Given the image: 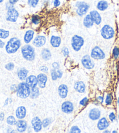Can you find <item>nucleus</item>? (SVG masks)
I'll return each mask as SVG.
<instances>
[{
  "label": "nucleus",
  "mask_w": 119,
  "mask_h": 133,
  "mask_svg": "<svg viewBox=\"0 0 119 133\" xmlns=\"http://www.w3.org/2000/svg\"><path fill=\"white\" fill-rule=\"evenodd\" d=\"M109 118L110 119V120L111 122H113L114 120L116 119V116L115 115V114H114V112H111L109 114Z\"/></svg>",
  "instance_id": "41"
},
{
  "label": "nucleus",
  "mask_w": 119,
  "mask_h": 133,
  "mask_svg": "<svg viewBox=\"0 0 119 133\" xmlns=\"http://www.w3.org/2000/svg\"><path fill=\"white\" fill-rule=\"evenodd\" d=\"M34 35H35V32L33 30H32V29L27 30L25 34L24 38V42L26 43V44H28V43H29L33 40V39L34 38Z\"/></svg>",
  "instance_id": "21"
},
{
  "label": "nucleus",
  "mask_w": 119,
  "mask_h": 133,
  "mask_svg": "<svg viewBox=\"0 0 119 133\" xmlns=\"http://www.w3.org/2000/svg\"><path fill=\"white\" fill-rule=\"evenodd\" d=\"M50 73H51V77L53 81H56V80L58 79V76H57V74L56 72V70L53 69L51 70H50Z\"/></svg>",
  "instance_id": "35"
},
{
  "label": "nucleus",
  "mask_w": 119,
  "mask_h": 133,
  "mask_svg": "<svg viewBox=\"0 0 119 133\" xmlns=\"http://www.w3.org/2000/svg\"><path fill=\"white\" fill-rule=\"evenodd\" d=\"M83 25L85 27H86L87 28H91V27H92L93 26L94 22H93L90 14L86 15L85 17H84L83 20Z\"/></svg>",
  "instance_id": "24"
},
{
  "label": "nucleus",
  "mask_w": 119,
  "mask_h": 133,
  "mask_svg": "<svg viewBox=\"0 0 119 133\" xmlns=\"http://www.w3.org/2000/svg\"><path fill=\"white\" fill-rule=\"evenodd\" d=\"M40 70L42 71V72L46 73H48V71H49V69L47 67V66H42L40 68Z\"/></svg>",
  "instance_id": "42"
},
{
  "label": "nucleus",
  "mask_w": 119,
  "mask_h": 133,
  "mask_svg": "<svg viewBox=\"0 0 119 133\" xmlns=\"http://www.w3.org/2000/svg\"><path fill=\"white\" fill-rule=\"evenodd\" d=\"M58 95L61 98H65L67 97L68 93V88L66 84H62L60 85L58 88Z\"/></svg>",
  "instance_id": "17"
},
{
  "label": "nucleus",
  "mask_w": 119,
  "mask_h": 133,
  "mask_svg": "<svg viewBox=\"0 0 119 133\" xmlns=\"http://www.w3.org/2000/svg\"><path fill=\"white\" fill-rule=\"evenodd\" d=\"M118 120H119V114H118Z\"/></svg>",
  "instance_id": "56"
},
{
  "label": "nucleus",
  "mask_w": 119,
  "mask_h": 133,
  "mask_svg": "<svg viewBox=\"0 0 119 133\" xmlns=\"http://www.w3.org/2000/svg\"><path fill=\"white\" fill-rule=\"evenodd\" d=\"M91 56L95 60H102L105 58L106 55L99 46H96L91 50Z\"/></svg>",
  "instance_id": "7"
},
{
  "label": "nucleus",
  "mask_w": 119,
  "mask_h": 133,
  "mask_svg": "<svg viewBox=\"0 0 119 133\" xmlns=\"http://www.w3.org/2000/svg\"><path fill=\"white\" fill-rule=\"evenodd\" d=\"M112 132H113V133H115V132H117L116 131H112Z\"/></svg>",
  "instance_id": "55"
},
{
  "label": "nucleus",
  "mask_w": 119,
  "mask_h": 133,
  "mask_svg": "<svg viewBox=\"0 0 119 133\" xmlns=\"http://www.w3.org/2000/svg\"><path fill=\"white\" fill-rule=\"evenodd\" d=\"M4 118H5V114L4 113H0V121H3L4 120Z\"/></svg>",
  "instance_id": "49"
},
{
  "label": "nucleus",
  "mask_w": 119,
  "mask_h": 133,
  "mask_svg": "<svg viewBox=\"0 0 119 133\" xmlns=\"http://www.w3.org/2000/svg\"><path fill=\"white\" fill-rule=\"evenodd\" d=\"M26 83L31 88H35L38 84V78L35 75H31L26 79Z\"/></svg>",
  "instance_id": "16"
},
{
  "label": "nucleus",
  "mask_w": 119,
  "mask_h": 133,
  "mask_svg": "<svg viewBox=\"0 0 119 133\" xmlns=\"http://www.w3.org/2000/svg\"><path fill=\"white\" fill-rule=\"evenodd\" d=\"M52 66H53V68L54 69H55V70L58 69H60V64L58 62L53 63Z\"/></svg>",
  "instance_id": "43"
},
{
  "label": "nucleus",
  "mask_w": 119,
  "mask_h": 133,
  "mask_svg": "<svg viewBox=\"0 0 119 133\" xmlns=\"http://www.w3.org/2000/svg\"><path fill=\"white\" fill-rule=\"evenodd\" d=\"M88 102H89V99L88 98L85 97H84L83 99H82L81 101H80L79 104H80V105H81L82 106L85 107V105H87V104H88Z\"/></svg>",
  "instance_id": "39"
},
{
  "label": "nucleus",
  "mask_w": 119,
  "mask_h": 133,
  "mask_svg": "<svg viewBox=\"0 0 119 133\" xmlns=\"http://www.w3.org/2000/svg\"><path fill=\"white\" fill-rule=\"evenodd\" d=\"M10 36V31L5 30L4 29H0V39H5L8 38Z\"/></svg>",
  "instance_id": "29"
},
{
  "label": "nucleus",
  "mask_w": 119,
  "mask_h": 133,
  "mask_svg": "<svg viewBox=\"0 0 119 133\" xmlns=\"http://www.w3.org/2000/svg\"><path fill=\"white\" fill-rule=\"evenodd\" d=\"M50 42L53 47L58 48L61 45V39L60 36L53 35L50 38Z\"/></svg>",
  "instance_id": "22"
},
{
  "label": "nucleus",
  "mask_w": 119,
  "mask_h": 133,
  "mask_svg": "<svg viewBox=\"0 0 119 133\" xmlns=\"http://www.w3.org/2000/svg\"><path fill=\"white\" fill-rule=\"evenodd\" d=\"M81 63L84 67L88 70L92 69L95 66V63L91 59V56L88 55H85L82 57Z\"/></svg>",
  "instance_id": "9"
},
{
  "label": "nucleus",
  "mask_w": 119,
  "mask_h": 133,
  "mask_svg": "<svg viewBox=\"0 0 119 133\" xmlns=\"http://www.w3.org/2000/svg\"><path fill=\"white\" fill-rule=\"evenodd\" d=\"M32 43L33 45L36 48L42 47L46 43V38L43 35H38L35 38Z\"/></svg>",
  "instance_id": "12"
},
{
  "label": "nucleus",
  "mask_w": 119,
  "mask_h": 133,
  "mask_svg": "<svg viewBox=\"0 0 119 133\" xmlns=\"http://www.w3.org/2000/svg\"><path fill=\"white\" fill-rule=\"evenodd\" d=\"M11 90L13 91H17V86L15 85V84H13V85H12L11 87Z\"/></svg>",
  "instance_id": "48"
},
{
  "label": "nucleus",
  "mask_w": 119,
  "mask_h": 133,
  "mask_svg": "<svg viewBox=\"0 0 119 133\" xmlns=\"http://www.w3.org/2000/svg\"><path fill=\"white\" fill-rule=\"evenodd\" d=\"M61 52H62L64 56H67L70 54L69 49L67 47H63L61 49Z\"/></svg>",
  "instance_id": "40"
},
{
  "label": "nucleus",
  "mask_w": 119,
  "mask_h": 133,
  "mask_svg": "<svg viewBox=\"0 0 119 133\" xmlns=\"http://www.w3.org/2000/svg\"><path fill=\"white\" fill-rule=\"evenodd\" d=\"M75 6L77 8L76 10L77 14L79 17H83L86 14L89 9V5L85 2L78 1L75 4Z\"/></svg>",
  "instance_id": "6"
},
{
  "label": "nucleus",
  "mask_w": 119,
  "mask_h": 133,
  "mask_svg": "<svg viewBox=\"0 0 119 133\" xmlns=\"http://www.w3.org/2000/svg\"><path fill=\"white\" fill-rule=\"evenodd\" d=\"M89 14H90L91 18H92L94 24H95L97 25H99L101 24L102 21V17L98 11L96 10L91 11L90 13H89Z\"/></svg>",
  "instance_id": "13"
},
{
  "label": "nucleus",
  "mask_w": 119,
  "mask_h": 133,
  "mask_svg": "<svg viewBox=\"0 0 119 133\" xmlns=\"http://www.w3.org/2000/svg\"><path fill=\"white\" fill-rule=\"evenodd\" d=\"M51 123V119L50 118H46L44 119L42 121V125L44 128H46L49 126Z\"/></svg>",
  "instance_id": "33"
},
{
  "label": "nucleus",
  "mask_w": 119,
  "mask_h": 133,
  "mask_svg": "<svg viewBox=\"0 0 119 133\" xmlns=\"http://www.w3.org/2000/svg\"><path fill=\"white\" fill-rule=\"evenodd\" d=\"M41 56L43 60L44 61H49L51 58V53L50 50L47 48H44L41 52Z\"/></svg>",
  "instance_id": "27"
},
{
  "label": "nucleus",
  "mask_w": 119,
  "mask_h": 133,
  "mask_svg": "<svg viewBox=\"0 0 119 133\" xmlns=\"http://www.w3.org/2000/svg\"><path fill=\"white\" fill-rule=\"evenodd\" d=\"M21 53L24 58L28 61L35 60L36 54L35 50L32 46L29 44L24 45L21 49Z\"/></svg>",
  "instance_id": "2"
},
{
  "label": "nucleus",
  "mask_w": 119,
  "mask_h": 133,
  "mask_svg": "<svg viewBox=\"0 0 119 133\" xmlns=\"http://www.w3.org/2000/svg\"><path fill=\"white\" fill-rule=\"evenodd\" d=\"M97 99H98V100L100 101V103H103V102L104 98H103V97H102V96H99V97H97Z\"/></svg>",
  "instance_id": "51"
},
{
  "label": "nucleus",
  "mask_w": 119,
  "mask_h": 133,
  "mask_svg": "<svg viewBox=\"0 0 119 133\" xmlns=\"http://www.w3.org/2000/svg\"><path fill=\"white\" fill-rule=\"evenodd\" d=\"M84 45V39L81 36L75 35L71 39V46L75 52H78Z\"/></svg>",
  "instance_id": "5"
},
{
  "label": "nucleus",
  "mask_w": 119,
  "mask_h": 133,
  "mask_svg": "<svg viewBox=\"0 0 119 133\" xmlns=\"http://www.w3.org/2000/svg\"><path fill=\"white\" fill-rule=\"evenodd\" d=\"M56 70L58 78H59V79H61V78L63 76V72L60 69H57Z\"/></svg>",
  "instance_id": "44"
},
{
  "label": "nucleus",
  "mask_w": 119,
  "mask_h": 133,
  "mask_svg": "<svg viewBox=\"0 0 119 133\" xmlns=\"http://www.w3.org/2000/svg\"><path fill=\"white\" fill-rule=\"evenodd\" d=\"M31 22L35 25H38L40 22V18L37 15H34L31 18Z\"/></svg>",
  "instance_id": "31"
},
{
  "label": "nucleus",
  "mask_w": 119,
  "mask_h": 133,
  "mask_svg": "<svg viewBox=\"0 0 119 133\" xmlns=\"http://www.w3.org/2000/svg\"><path fill=\"white\" fill-rule=\"evenodd\" d=\"M108 7L109 3L106 0H100L96 5L97 9L100 11H104L106 10Z\"/></svg>",
  "instance_id": "26"
},
{
  "label": "nucleus",
  "mask_w": 119,
  "mask_h": 133,
  "mask_svg": "<svg viewBox=\"0 0 119 133\" xmlns=\"http://www.w3.org/2000/svg\"><path fill=\"white\" fill-rule=\"evenodd\" d=\"M19 0H8V3H10L12 5H15V4H17Z\"/></svg>",
  "instance_id": "46"
},
{
  "label": "nucleus",
  "mask_w": 119,
  "mask_h": 133,
  "mask_svg": "<svg viewBox=\"0 0 119 133\" xmlns=\"http://www.w3.org/2000/svg\"><path fill=\"white\" fill-rule=\"evenodd\" d=\"M109 126V121H107V119L105 117H103L102 118L99 119V120L98 121V124H97L98 129L100 131L106 130Z\"/></svg>",
  "instance_id": "19"
},
{
  "label": "nucleus",
  "mask_w": 119,
  "mask_h": 133,
  "mask_svg": "<svg viewBox=\"0 0 119 133\" xmlns=\"http://www.w3.org/2000/svg\"><path fill=\"white\" fill-rule=\"evenodd\" d=\"M70 132L71 133H80L81 132V131L80 130V128L78 127V126L76 125H74L72 126L71 128Z\"/></svg>",
  "instance_id": "36"
},
{
  "label": "nucleus",
  "mask_w": 119,
  "mask_h": 133,
  "mask_svg": "<svg viewBox=\"0 0 119 133\" xmlns=\"http://www.w3.org/2000/svg\"><path fill=\"white\" fill-rule=\"evenodd\" d=\"M16 117L18 119H24L26 116V109L24 106L18 107L16 110Z\"/></svg>",
  "instance_id": "20"
},
{
  "label": "nucleus",
  "mask_w": 119,
  "mask_h": 133,
  "mask_svg": "<svg viewBox=\"0 0 119 133\" xmlns=\"http://www.w3.org/2000/svg\"><path fill=\"white\" fill-rule=\"evenodd\" d=\"M17 130L18 132H24L26 130L27 127V122L23 119H19L17 123Z\"/></svg>",
  "instance_id": "18"
},
{
  "label": "nucleus",
  "mask_w": 119,
  "mask_h": 133,
  "mask_svg": "<svg viewBox=\"0 0 119 133\" xmlns=\"http://www.w3.org/2000/svg\"><path fill=\"white\" fill-rule=\"evenodd\" d=\"M21 46V42L19 38L17 37L11 38L5 46L6 52L9 54H15L19 49Z\"/></svg>",
  "instance_id": "1"
},
{
  "label": "nucleus",
  "mask_w": 119,
  "mask_h": 133,
  "mask_svg": "<svg viewBox=\"0 0 119 133\" xmlns=\"http://www.w3.org/2000/svg\"><path fill=\"white\" fill-rule=\"evenodd\" d=\"M38 85L41 89H43L46 87L47 82V76L44 73H40L37 76Z\"/></svg>",
  "instance_id": "15"
},
{
  "label": "nucleus",
  "mask_w": 119,
  "mask_h": 133,
  "mask_svg": "<svg viewBox=\"0 0 119 133\" xmlns=\"http://www.w3.org/2000/svg\"><path fill=\"white\" fill-rule=\"evenodd\" d=\"M5 68L7 70L11 71V70H13V69H14L15 65H14V63H12V62L8 63L5 66Z\"/></svg>",
  "instance_id": "38"
},
{
  "label": "nucleus",
  "mask_w": 119,
  "mask_h": 133,
  "mask_svg": "<svg viewBox=\"0 0 119 133\" xmlns=\"http://www.w3.org/2000/svg\"><path fill=\"white\" fill-rule=\"evenodd\" d=\"M53 4H54V6H55V7H58V6L60 5L61 2L60 0H54Z\"/></svg>",
  "instance_id": "45"
},
{
  "label": "nucleus",
  "mask_w": 119,
  "mask_h": 133,
  "mask_svg": "<svg viewBox=\"0 0 119 133\" xmlns=\"http://www.w3.org/2000/svg\"><path fill=\"white\" fill-rule=\"evenodd\" d=\"M13 5H12V4H11L10 3H6V10H8V9L11 8H13Z\"/></svg>",
  "instance_id": "47"
},
{
  "label": "nucleus",
  "mask_w": 119,
  "mask_h": 133,
  "mask_svg": "<svg viewBox=\"0 0 119 133\" xmlns=\"http://www.w3.org/2000/svg\"><path fill=\"white\" fill-rule=\"evenodd\" d=\"M113 56L114 59H117L119 56V48L115 46L113 49Z\"/></svg>",
  "instance_id": "34"
},
{
  "label": "nucleus",
  "mask_w": 119,
  "mask_h": 133,
  "mask_svg": "<svg viewBox=\"0 0 119 133\" xmlns=\"http://www.w3.org/2000/svg\"><path fill=\"white\" fill-rule=\"evenodd\" d=\"M40 95V91L39 89L37 87H35V88H32L31 90V94H30V97L32 99H35V98H38Z\"/></svg>",
  "instance_id": "28"
},
{
  "label": "nucleus",
  "mask_w": 119,
  "mask_h": 133,
  "mask_svg": "<svg viewBox=\"0 0 119 133\" xmlns=\"http://www.w3.org/2000/svg\"><path fill=\"white\" fill-rule=\"evenodd\" d=\"M74 106L72 102L70 101H65L61 105V110L65 114H70L74 111Z\"/></svg>",
  "instance_id": "11"
},
{
  "label": "nucleus",
  "mask_w": 119,
  "mask_h": 133,
  "mask_svg": "<svg viewBox=\"0 0 119 133\" xmlns=\"http://www.w3.org/2000/svg\"><path fill=\"white\" fill-rule=\"evenodd\" d=\"M117 104H118V105L119 107V97H118V99H117Z\"/></svg>",
  "instance_id": "52"
},
{
  "label": "nucleus",
  "mask_w": 119,
  "mask_h": 133,
  "mask_svg": "<svg viewBox=\"0 0 119 133\" xmlns=\"http://www.w3.org/2000/svg\"><path fill=\"white\" fill-rule=\"evenodd\" d=\"M31 124L32 125L33 130L35 132H38L42 130L43 127L42 121H41L39 117L36 116L35 117H33L31 121Z\"/></svg>",
  "instance_id": "10"
},
{
  "label": "nucleus",
  "mask_w": 119,
  "mask_h": 133,
  "mask_svg": "<svg viewBox=\"0 0 119 133\" xmlns=\"http://www.w3.org/2000/svg\"><path fill=\"white\" fill-rule=\"evenodd\" d=\"M19 15V12L14 7L10 8L7 10L6 12V20L8 22H16L17 21Z\"/></svg>",
  "instance_id": "8"
},
{
  "label": "nucleus",
  "mask_w": 119,
  "mask_h": 133,
  "mask_svg": "<svg viewBox=\"0 0 119 133\" xmlns=\"http://www.w3.org/2000/svg\"><path fill=\"white\" fill-rule=\"evenodd\" d=\"M4 0H0V3H2L3 2H4Z\"/></svg>",
  "instance_id": "54"
},
{
  "label": "nucleus",
  "mask_w": 119,
  "mask_h": 133,
  "mask_svg": "<svg viewBox=\"0 0 119 133\" xmlns=\"http://www.w3.org/2000/svg\"><path fill=\"white\" fill-rule=\"evenodd\" d=\"M5 42L2 41L1 39H0V48H3L4 47V46H5Z\"/></svg>",
  "instance_id": "50"
},
{
  "label": "nucleus",
  "mask_w": 119,
  "mask_h": 133,
  "mask_svg": "<svg viewBox=\"0 0 119 133\" xmlns=\"http://www.w3.org/2000/svg\"><path fill=\"white\" fill-rule=\"evenodd\" d=\"M104 132H105V133H106V132H110V131H105Z\"/></svg>",
  "instance_id": "53"
},
{
  "label": "nucleus",
  "mask_w": 119,
  "mask_h": 133,
  "mask_svg": "<svg viewBox=\"0 0 119 133\" xmlns=\"http://www.w3.org/2000/svg\"><path fill=\"white\" fill-rule=\"evenodd\" d=\"M105 103H106V105H110L112 103V97L110 94H107L106 95Z\"/></svg>",
  "instance_id": "37"
},
{
  "label": "nucleus",
  "mask_w": 119,
  "mask_h": 133,
  "mask_svg": "<svg viewBox=\"0 0 119 133\" xmlns=\"http://www.w3.org/2000/svg\"><path fill=\"white\" fill-rule=\"evenodd\" d=\"M40 0H27V4L31 7L36 8L39 3Z\"/></svg>",
  "instance_id": "32"
},
{
  "label": "nucleus",
  "mask_w": 119,
  "mask_h": 133,
  "mask_svg": "<svg viewBox=\"0 0 119 133\" xmlns=\"http://www.w3.org/2000/svg\"><path fill=\"white\" fill-rule=\"evenodd\" d=\"M6 123L8 125H16L17 123V121L16 120L15 118L13 116H8L7 118H6Z\"/></svg>",
  "instance_id": "30"
},
{
  "label": "nucleus",
  "mask_w": 119,
  "mask_h": 133,
  "mask_svg": "<svg viewBox=\"0 0 119 133\" xmlns=\"http://www.w3.org/2000/svg\"><path fill=\"white\" fill-rule=\"evenodd\" d=\"M29 71L25 68H21L18 70L17 75L20 81H24L26 80L28 75Z\"/></svg>",
  "instance_id": "25"
},
{
  "label": "nucleus",
  "mask_w": 119,
  "mask_h": 133,
  "mask_svg": "<svg viewBox=\"0 0 119 133\" xmlns=\"http://www.w3.org/2000/svg\"><path fill=\"white\" fill-rule=\"evenodd\" d=\"M74 89L75 91L80 93H83L85 91L86 86L83 82H77L74 84Z\"/></svg>",
  "instance_id": "23"
},
{
  "label": "nucleus",
  "mask_w": 119,
  "mask_h": 133,
  "mask_svg": "<svg viewBox=\"0 0 119 133\" xmlns=\"http://www.w3.org/2000/svg\"><path fill=\"white\" fill-rule=\"evenodd\" d=\"M31 90V88L26 82H21L17 86V95L18 97L25 99L29 97Z\"/></svg>",
  "instance_id": "3"
},
{
  "label": "nucleus",
  "mask_w": 119,
  "mask_h": 133,
  "mask_svg": "<svg viewBox=\"0 0 119 133\" xmlns=\"http://www.w3.org/2000/svg\"><path fill=\"white\" fill-rule=\"evenodd\" d=\"M89 117L92 121H96L99 119L101 116V112L97 108L91 109L89 113Z\"/></svg>",
  "instance_id": "14"
},
{
  "label": "nucleus",
  "mask_w": 119,
  "mask_h": 133,
  "mask_svg": "<svg viewBox=\"0 0 119 133\" xmlns=\"http://www.w3.org/2000/svg\"><path fill=\"white\" fill-rule=\"evenodd\" d=\"M100 35L105 39H110L113 38L115 35L114 29L109 25H105L100 30Z\"/></svg>",
  "instance_id": "4"
}]
</instances>
